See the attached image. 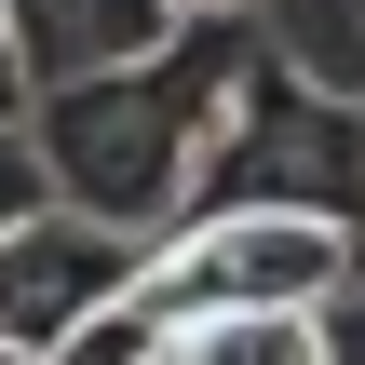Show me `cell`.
I'll list each match as a JSON object with an SVG mask.
<instances>
[{
  "label": "cell",
  "instance_id": "cell-1",
  "mask_svg": "<svg viewBox=\"0 0 365 365\" xmlns=\"http://www.w3.org/2000/svg\"><path fill=\"white\" fill-rule=\"evenodd\" d=\"M257 54H271L257 14H176V41L54 81V95L27 108L54 203L108 217V230H135V244H176V230L203 217V176H217V149H230V122H244Z\"/></svg>",
  "mask_w": 365,
  "mask_h": 365
},
{
  "label": "cell",
  "instance_id": "cell-2",
  "mask_svg": "<svg viewBox=\"0 0 365 365\" xmlns=\"http://www.w3.org/2000/svg\"><path fill=\"white\" fill-rule=\"evenodd\" d=\"M230 203H244V217H325V230L365 244V95L284 68V54H257L244 122H230V149H217V176H203V217H230Z\"/></svg>",
  "mask_w": 365,
  "mask_h": 365
},
{
  "label": "cell",
  "instance_id": "cell-3",
  "mask_svg": "<svg viewBox=\"0 0 365 365\" xmlns=\"http://www.w3.org/2000/svg\"><path fill=\"white\" fill-rule=\"evenodd\" d=\"M365 284V244L325 217H190L163 257H149V312L163 325H230V312H339Z\"/></svg>",
  "mask_w": 365,
  "mask_h": 365
},
{
  "label": "cell",
  "instance_id": "cell-4",
  "mask_svg": "<svg viewBox=\"0 0 365 365\" xmlns=\"http://www.w3.org/2000/svg\"><path fill=\"white\" fill-rule=\"evenodd\" d=\"M149 257H163V244L108 230V217H81V203L14 217V230H0V339L68 365V339H81L95 312H122V298L149 284Z\"/></svg>",
  "mask_w": 365,
  "mask_h": 365
},
{
  "label": "cell",
  "instance_id": "cell-5",
  "mask_svg": "<svg viewBox=\"0 0 365 365\" xmlns=\"http://www.w3.org/2000/svg\"><path fill=\"white\" fill-rule=\"evenodd\" d=\"M27 14V54H41V95L81 81V68H122L149 41H176V0H14Z\"/></svg>",
  "mask_w": 365,
  "mask_h": 365
},
{
  "label": "cell",
  "instance_id": "cell-6",
  "mask_svg": "<svg viewBox=\"0 0 365 365\" xmlns=\"http://www.w3.org/2000/svg\"><path fill=\"white\" fill-rule=\"evenodd\" d=\"M176 365H339V312H230V325H176Z\"/></svg>",
  "mask_w": 365,
  "mask_h": 365
},
{
  "label": "cell",
  "instance_id": "cell-7",
  "mask_svg": "<svg viewBox=\"0 0 365 365\" xmlns=\"http://www.w3.org/2000/svg\"><path fill=\"white\" fill-rule=\"evenodd\" d=\"M257 27H271V54H284V68H312V81L365 95V0H271Z\"/></svg>",
  "mask_w": 365,
  "mask_h": 365
},
{
  "label": "cell",
  "instance_id": "cell-8",
  "mask_svg": "<svg viewBox=\"0 0 365 365\" xmlns=\"http://www.w3.org/2000/svg\"><path fill=\"white\" fill-rule=\"evenodd\" d=\"M27 108H41V54H27V14L0 0V135H14Z\"/></svg>",
  "mask_w": 365,
  "mask_h": 365
},
{
  "label": "cell",
  "instance_id": "cell-9",
  "mask_svg": "<svg viewBox=\"0 0 365 365\" xmlns=\"http://www.w3.org/2000/svg\"><path fill=\"white\" fill-rule=\"evenodd\" d=\"M41 203H54V176H41V135L14 122V135H0V230H14V217H41Z\"/></svg>",
  "mask_w": 365,
  "mask_h": 365
},
{
  "label": "cell",
  "instance_id": "cell-10",
  "mask_svg": "<svg viewBox=\"0 0 365 365\" xmlns=\"http://www.w3.org/2000/svg\"><path fill=\"white\" fill-rule=\"evenodd\" d=\"M339 365H365V284L339 298Z\"/></svg>",
  "mask_w": 365,
  "mask_h": 365
},
{
  "label": "cell",
  "instance_id": "cell-11",
  "mask_svg": "<svg viewBox=\"0 0 365 365\" xmlns=\"http://www.w3.org/2000/svg\"><path fill=\"white\" fill-rule=\"evenodd\" d=\"M176 14H271V0H176Z\"/></svg>",
  "mask_w": 365,
  "mask_h": 365
},
{
  "label": "cell",
  "instance_id": "cell-12",
  "mask_svg": "<svg viewBox=\"0 0 365 365\" xmlns=\"http://www.w3.org/2000/svg\"><path fill=\"white\" fill-rule=\"evenodd\" d=\"M0 365H54V352H14V339H0Z\"/></svg>",
  "mask_w": 365,
  "mask_h": 365
}]
</instances>
